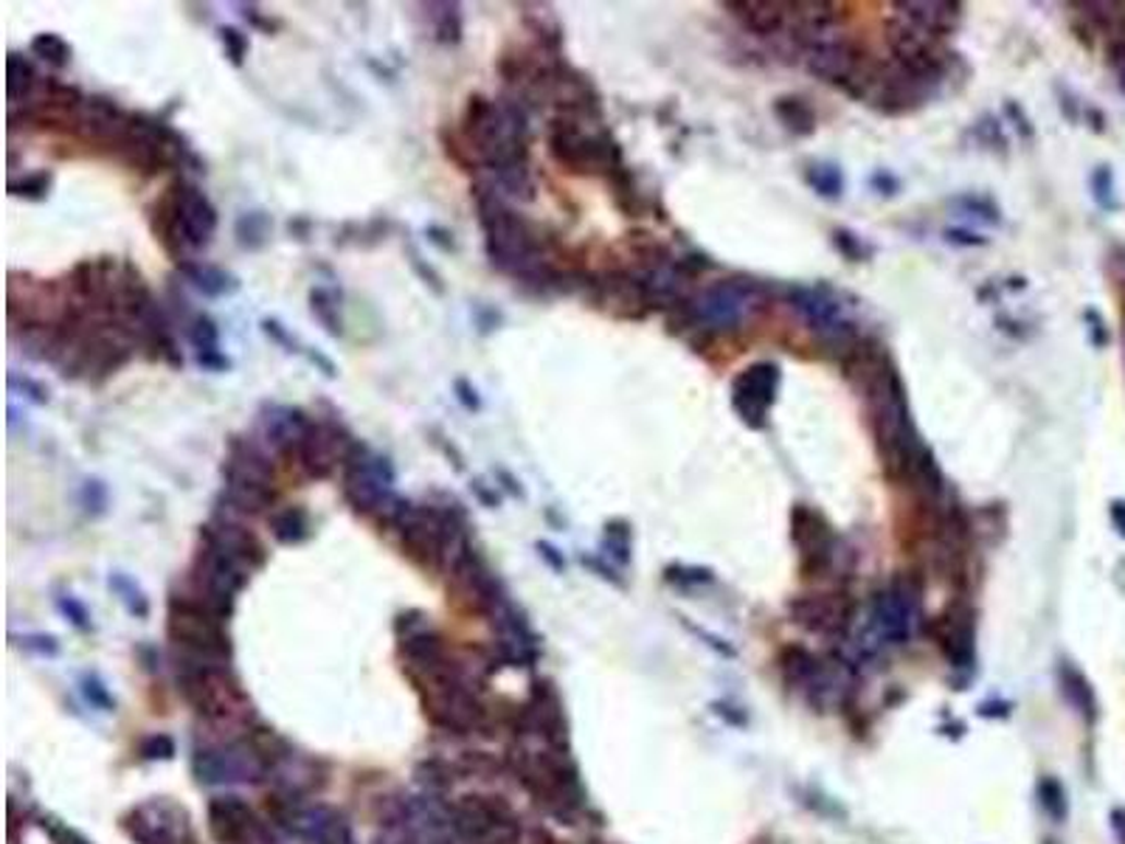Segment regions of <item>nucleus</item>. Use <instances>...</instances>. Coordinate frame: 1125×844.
Listing matches in <instances>:
<instances>
[{"mask_svg": "<svg viewBox=\"0 0 1125 844\" xmlns=\"http://www.w3.org/2000/svg\"><path fill=\"white\" fill-rule=\"evenodd\" d=\"M167 634L180 648L183 662L194 664H223L228 656V634L223 617H217L208 605L189 594L169 600Z\"/></svg>", "mask_w": 1125, "mask_h": 844, "instance_id": "obj_1", "label": "nucleus"}, {"mask_svg": "<svg viewBox=\"0 0 1125 844\" xmlns=\"http://www.w3.org/2000/svg\"><path fill=\"white\" fill-rule=\"evenodd\" d=\"M194 771L203 783H260L267 774V760L256 744H226L198 751Z\"/></svg>", "mask_w": 1125, "mask_h": 844, "instance_id": "obj_2", "label": "nucleus"}, {"mask_svg": "<svg viewBox=\"0 0 1125 844\" xmlns=\"http://www.w3.org/2000/svg\"><path fill=\"white\" fill-rule=\"evenodd\" d=\"M920 603L918 589L912 583H893L886 591L875 596L873 611H870V628L873 637L881 642L900 644L912 637L920 623Z\"/></svg>", "mask_w": 1125, "mask_h": 844, "instance_id": "obj_3", "label": "nucleus"}, {"mask_svg": "<svg viewBox=\"0 0 1125 844\" xmlns=\"http://www.w3.org/2000/svg\"><path fill=\"white\" fill-rule=\"evenodd\" d=\"M757 296L754 281H718L698 296L693 313L704 329H732L746 318Z\"/></svg>", "mask_w": 1125, "mask_h": 844, "instance_id": "obj_4", "label": "nucleus"}, {"mask_svg": "<svg viewBox=\"0 0 1125 844\" xmlns=\"http://www.w3.org/2000/svg\"><path fill=\"white\" fill-rule=\"evenodd\" d=\"M779 389V369L777 363H754L743 369L732 383V406L746 422L749 429H763L766 425L768 409L777 400Z\"/></svg>", "mask_w": 1125, "mask_h": 844, "instance_id": "obj_5", "label": "nucleus"}, {"mask_svg": "<svg viewBox=\"0 0 1125 844\" xmlns=\"http://www.w3.org/2000/svg\"><path fill=\"white\" fill-rule=\"evenodd\" d=\"M175 195H178V217H180V237L187 251H201L212 242L217 231V208L212 206L201 189L192 183H175Z\"/></svg>", "mask_w": 1125, "mask_h": 844, "instance_id": "obj_6", "label": "nucleus"}, {"mask_svg": "<svg viewBox=\"0 0 1125 844\" xmlns=\"http://www.w3.org/2000/svg\"><path fill=\"white\" fill-rule=\"evenodd\" d=\"M124 828L135 844H180L183 813L169 803H147L130 811Z\"/></svg>", "mask_w": 1125, "mask_h": 844, "instance_id": "obj_7", "label": "nucleus"}, {"mask_svg": "<svg viewBox=\"0 0 1125 844\" xmlns=\"http://www.w3.org/2000/svg\"><path fill=\"white\" fill-rule=\"evenodd\" d=\"M208 833L217 844H251L262 828L251 805L240 797H217L208 805Z\"/></svg>", "mask_w": 1125, "mask_h": 844, "instance_id": "obj_8", "label": "nucleus"}, {"mask_svg": "<svg viewBox=\"0 0 1125 844\" xmlns=\"http://www.w3.org/2000/svg\"><path fill=\"white\" fill-rule=\"evenodd\" d=\"M791 541L802 552L805 569L811 563L816 569H825L827 563H830L833 532L825 518L816 509L807 507V504H797L791 509Z\"/></svg>", "mask_w": 1125, "mask_h": 844, "instance_id": "obj_9", "label": "nucleus"}, {"mask_svg": "<svg viewBox=\"0 0 1125 844\" xmlns=\"http://www.w3.org/2000/svg\"><path fill=\"white\" fill-rule=\"evenodd\" d=\"M861 65H864V60H861L859 48L852 46L850 40H845L841 34L819 43V46L807 48V71L825 82L850 85V80L859 74Z\"/></svg>", "mask_w": 1125, "mask_h": 844, "instance_id": "obj_10", "label": "nucleus"}, {"mask_svg": "<svg viewBox=\"0 0 1125 844\" xmlns=\"http://www.w3.org/2000/svg\"><path fill=\"white\" fill-rule=\"evenodd\" d=\"M310 425H313V422H307L304 411L294 409V406H271L267 414L262 417L265 443L271 445L276 454H290V450L299 448V443L304 439Z\"/></svg>", "mask_w": 1125, "mask_h": 844, "instance_id": "obj_11", "label": "nucleus"}, {"mask_svg": "<svg viewBox=\"0 0 1125 844\" xmlns=\"http://www.w3.org/2000/svg\"><path fill=\"white\" fill-rule=\"evenodd\" d=\"M372 456V454H369ZM369 456L355 468H344V498L352 504V509L358 513H378V507L383 504V498L392 493V487L380 482L369 470Z\"/></svg>", "mask_w": 1125, "mask_h": 844, "instance_id": "obj_12", "label": "nucleus"}, {"mask_svg": "<svg viewBox=\"0 0 1125 844\" xmlns=\"http://www.w3.org/2000/svg\"><path fill=\"white\" fill-rule=\"evenodd\" d=\"M726 9H732L738 14L743 26L749 32L759 34V37H771L779 28L786 26L788 21V3H777V0H729Z\"/></svg>", "mask_w": 1125, "mask_h": 844, "instance_id": "obj_13", "label": "nucleus"}, {"mask_svg": "<svg viewBox=\"0 0 1125 844\" xmlns=\"http://www.w3.org/2000/svg\"><path fill=\"white\" fill-rule=\"evenodd\" d=\"M791 614L802 628L819 630V634L841 628V619H845L841 605L825 594H805L800 600H793Z\"/></svg>", "mask_w": 1125, "mask_h": 844, "instance_id": "obj_14", "label": "nucleus"}, {"mask_svg": "<svg viewBox=\"0 0 1125 844\" xmlns=\"http://www.w3.org/2000/svg\"><path fill=\"white\" fill-rule=\"evenodd\" d=\"M940 644L946 648L948 659H954L957 667H966L973 659V619L971 611L957 605V608L948 611V617L943 619V634H940Z\"/></svg>", "mask_w": 1125, "mask_h": 844, "instance_id": "obj_15", "label": "nucleus"}, {"mask_svg": "<svg viewBox=\"0 0 1125 844\" xmlns=\"http://www.w3.org/2000/svg\"><path fill=\"white\" fill-rule=\"evenodd\" d=\"M898 9H906V21H912L914 26H920L923 32H929L932 37H943V34L954 32L959 21V3H940V0H909V3H898Z\"/></svg>", "mask_w": 1125, "mask_h": 844, "instance_id": "obj_16", "label": "nucleus"}, {"mask_svg": "<svg viewBox=\"0 0 1125 844\" xmlns=\"http://www.w3.org/2000/svg\"><path fill=\"white\" fill-rule=\"evenodd\" d=\"M274 487H265V484H253V482H240V479H226V490H223V502H226V509L231 513H240V516H256V513H265V509L274 507Z\"/></svg>", "mask_w": 1125, "mask_h": 844, "instance_id": "obj_17", "label": "nucleus"}, {"mask_svg": "<svg viewBox=\"0 0 1125 844\" xmlns=\"http://www.w3.org/2000/svg\"><path fill=\"white\" fill-rule=\"evenodd\" d=\"M178 270L208 299H223V296H234L240 290V279L228 274V270L217 268V265H201V262L187 260L180 262Z\"/></svg>", "mask_w": 1125, "mask_h": 844, "instance_id": "obj_18", "label": "nucleus"}, {"mask_svg": "<svg viewBox=\"0 0 1125 844\" xmlns=\"http://www.w3.org/2000/svg\"><path fill=\"white\" fill-rule=\"evenodd\" d=\"M529 718H532L538 735L547 737V744L563 746L566 740V724H563V712L552 690H538L535 701L529 703Z\"/></svg>", "mask_w": 1125, "mask_h": 844, "instance_id": "obj_19", "label": "nucleus"}, {"mask_svg": "<svg viewBox=\"0 0 1125 844\" xmlns=\"http://www.w3.org/2000/svg\"><path fill=\"white\" fill-rule=\"evenodd\" d=\"M271 532L285 546H296V543H304L310 538V518L301 507L276 509L271 516Z\"/></svg>", "mask_w": 1125, "mask_h": 844, "instance_id": "obj_20", "label": "nucleus"}, {"mask_svg": "<svg viewBox=\"0 0 1125 844\" xmlns=\"http://www.w3.org/2000/svg\"><path fill=\"white\" fill-rule=\"evenodd\" d=\"M774 113H777V119L782 121L793 135H811L813 130H816V113H813L811 105H807L805 99H800V96H782V99H777Z\"/></svg>", "mask_w": 1125, "mask_h": 844, "instance_id": "obj_21", "label": "nucleus"}, {"mask_svg": "<svg viewBox=\"0 0 1125 844\" xmlns=\"http://www.w3.org/2000/svg\"><path fill=\"white\" fill-rule=\"evenodd\" d=\"M7 76V91L9 99H12V108L14 105H21V101L26 105V101L32 99L34 87H37V74H34L32 62L23 60L21 55H9Z\"/></svg>", "mask_w": 1125, "mask_h": 844, "instance_id": "obj_22", "label": "nucleus"}, {"mask_svg": "<svg viewBox=\"0 0 1125 844\" xmlns=\"http://www.w3.org/2000/svg\"><path fill=\"white\" fill-rule=\"evenodd\" d=\"M234 234H237V242L246 251H260L267 242V237H271V217L265 212H246L237 220Z\"/></svg>", "mask_w": 1125, "mask_h": 844, "instance_id": "obj_23", "label": "nucleus"}, {"mask_svg": "<svg viewBox=\"0 0 1125 844\" xmlns=\"http://www.w3.org/2000/svg\"><path fill=\"white\" fill-rule=\"evenodd\" d=\"M310 310H313L315 322L330 333L333 338H338L344 333V324H340L338 315V299H335L333 290L326 288H313L310 290Z\"/></svg>", "mask_w": 1125, "mask_h": 844, "instance_id": "obj_24", "label": "nucleus"}, {"mask_svg": "<svg viewBox=\"0 0 1125 844\" xmlns=\"http://www.w3.org/2000/svg\"><path fill=\"white\" fill-rule=\"evenodd\" d=\"M440 12H431L433 21V37L442 43V46H456L462 40V12L459 3H436Z\"/></svg>", "mask_w": 1125, "mask_h": 844, "instance_id": "obj_25", "label": "nucleus"}, {"mask_svg": "<svg viewBox=\"0 0 1125 844\" xmlns=\"http://www.w3.org/2000/svg\"><path fill=\"white\" fill-rule=\"evenodd\" d=\"M32 51L40 60H46L48 65L53 68H65L68 62H71V46H68L65 40H62L60 34H53V32H46V34H37L32 40Z\"/></svg>", "mask_w": 1125, "mask_h": 844, "instance_id": "obj_26", "label": "nucleus"}, {"mask_svg": "<svg viewBox=\"0 0 1125 844\" xmlns=\"http://www.w3.org/2000/svg\"><path fill=\"white\" fill-rule=\"evenodd\" d=\"M110 589L119 594L121 603L127 605V611L130 614H135V617H147L149 614V600L147 594L139 589V586L130 580L127 575H121V571H116V575H110Z\"/></svg>", "mask_w": 1125, "mask_h": 844, "instance_id": "obj_27", "label": "nucleus"}, {"mask_svg": "<svg viewBox=\"0 0 1125 844\" xmlns=\"http://www.w3.org/2000/svg\"><path fill=\"white\" fill-rule=\"evenodd\" d=\"M187 336L198 352H214V349H220V329H217V324L203 313L189 318Z\"/></svg>", "mask_w": 1125, "mask_h": 844, "instance_id": "obj_28", "label": "nucleus"}, {"mask_svg": "<svg viewBox=\"0 0 1125 844\" xmlns=\"http://www.w3.org/2000/svg\"><path fill=\"white\" fill-rule=\"evenodd\" d=\"M807 183H811L822 197H841L845 192V178H841V169L833 167V164H813L807 169Z\"/></svg>", "mask_w": 1125, "mask_h": 844, "instance_id": "obj_29", "label": "nucleus"}, {"mask_svg": "<svg viewBox=\"0 0 1125 844\" xmlns=\"http://www.w3.org/2000/svg\"><path fill=\"white\" fill-rule=\"evenodd\" d=\"M495 183H499L504 192H510V195L520 197V201H532L535 183H532V178H529V169H526V164H515V167L499 169V172H495Z\"/></svg>", "mask_w": 1125, "mask_h": 844, "instance_id": "obj_30", "label": "nucleus"}, {"mask_svg": "<svg viewBox=\"0 0 1125 844\" xmlns=\"http://www.w3.org/2000/svg\"><path fill=\"white\" fill-rule=\"evenodd\" d=\"M53 174L48 169H40V172H32L21 181H9V192L17 197H26V201H43L51 189Z\"/></svg>", "mask_w": 1125, "mask_h": 844, "instance_id": "obj_31", "label": "nucleus"}, {"mask_svg": "<svg viewBox=\"0 0 1125 844\" xmlns=\"http://www.w3.org/2000/svg\"><path fill=\"white\" fill-rule=\"evenodd\" d=\"M1061 684H1064L1066 698H1069V701H1073L1080 712H1092V707H1094L1092 690H1089V684H1086V678L1080 676L1078 671H1073V667H1064V671H1061Z\"/></svg>", "mask_w": 1125, "mask_h": 844, "instance_id": "obj_32", "label": "nucleus"}, {"mask_svg": "<svg viewBox=\"0 0 1125 844\" xmlns=\"http://www.w3.org/2000/svg\"><path fill=\"white\" fill-rule=\"evenodd\" d=\"M470 844H520L518 819H515V813L510 811L506 817H501L493 828H487V831Z\"/></svg>", "mask_w": 1125, "mask_h": 844, "instance_id": "obj_33", "label": "nucleus"}, {"mask_svg": "<svg viewBox=\"0 0 1125 844\" xmlns=\"http://www.w3.org/2000/svg\"><path fill=\"white\" fill-rule=\"evenodd\" d=\"M606 550L620 563L631 560V530L625 521H611L606 527Z\"/></svg>", "mask_w": 1125, "mask_h": 844, "instance_id": "obj_34", "label": "nucleus"}, {"mask_svg": "<svg viewBox=\"0 0 1125 844\" xmlns=\"http://www.w3.org/2000/svg\"><path fill=\"white\" fill-rule=\"evenodd\" d=\"M80 502H82V507H85V513H91V516H101V513L107 509V502H110V496H107V484L101 482V479H87V482L82 484Z\"/></svg>", "mask_w": 1125, "mask_h": 844, "instance_id": "obj_35", "label": "nucleus"}, {"mask_svg": "<svg viewBox=\"0 0 1125 844\" xmlns=\"http://www.w3.org/2000/svg\"><path fill=\"white\" fill-rule=\"evenodd\" d=\"M217 34H220V43H223V48H226V57H228V60H231V65L240 68L242 62H246V57H248V37H246V34H242L240 28H234V26L217 28Z\"/></svg>", "mask_w": 1125, "mask_h": 844, "instance_id": "obj_36", "label": "nucleus"}, {"mask_svg": "<svg viewBox=\"0 0 1125 844\" xmlns=\"http://www.w3.org/2000/svg\"><path fill=\"white\" fill-rule=\"evenodd\" d=\"M315 842L319 844H358L355 842V833H352V828H349L347 819L335 817V813H330V819H326L324 828L319 831Z\"/></svg>", "mask_w": 1125, "mask_h": 844, "instance_id": "obj_37", "label": "nucleus"}, {"mask_svg": "<svg viewBox=\"0 0 1125 844\" xmlns=\"http://www.w3.org/2000/svg\"><path fill=\"white\" fill-rule=\"evenodd\" d=\"M9 389L23 391V395H26L32 402H37V406H46L48 402V386L32 381V377H17L12 372V375H9Z\"/></svg>", "mask_w": 1125, "mask_h": 844, "instance_id": "obj_38", "label": "nucleus"}, {"mask_svg": "<svg viewBox=\"0 0 1125 844\" xmlns=\"http://www.w3.org/2000/svg\"><path fill=\"white\" fill-rule=\"evenodd\" d=\"M408 256H411V268H414V274L420 276V279L426 281L428 288H431L433 293H436V296L445 293V285H442V276L436 274V270H433L431 265H428V262L422 260L420 254H417V249H408Z\"/></svg>", "mask_w": 1125, "mask_h": 844, "instance_id": "obj_39", "label": "nucleus"}, {"mask_svg": "<svg viewBox=\"0 0 1125 844\" xmlns=\"http://www.w3.org/2000/svg\"><path fill=\"white\" fill-rule=\"evenodd\" d=\"M172 755H175V744H172V737H167V735H153V737H147L144 744H141V758L169 760Z\"/></svg>", "mask_w": 1125, "mask_h": 844, "instance_id": "obj_40", "label": "nucleus"}, {"mask_svg": "<svg viewBox=\"0 0 1125 844\" xmlns=\"http://www.w3.org/2000/svg\"><path fill=\"white\" fill-rule=\"evenodd\" d=\"M1092 189H1094V201L1100 203L1103 208H1112L1114 206V183H1112V172L1105 167H1100L1098 172L1092 174Z\"/></svg>", "mask_w": 1125, "mask_h": 844, "instance_id": "obj_41", "label": "nucleus"}, {"mask_svg": "<svg viewBox=\"0 0 1125 844\" xmlns=\"http://www.w3.org/2000/svg\"><path fill=\"white\" fill-rule=\"evenodd\" d=\"M57 605H60L62 614H65V617L71 619V623H74L76 628H80V630L91 628V614H87V608L80 603V600H76V596H71V594L60 596V603H57Z\"/></svg>", "mask_w": 1125, "mask_h": 844, "instance_id": "obj_42", "label": "nucleus"}, {"mask_svg": "<svg viewBox=\"0 0 1125 844\" xmlns=\"http://www.w3.org/2000/svg\"><path fill=\"white\" fill-rule=\"evenodd\" d=\"M453 391H456V400H459L467 411H479L481 409V397H479V391H476V386L470 381L459 377V381L453 383Z\"/></svg>", "mask_w": 1125, "mask_h": 844, "instance_id": "obj_43", "label": "nucleus"}, {"mask_svg": "<svg viewBox=\"0 0 1125 844\" xmlns=\"http://www.w3.org/2000/svg\"><path fill=\"white\" fill-rule=\"evenodd\" d=\"M262 329H265V336L274 338L276 343L287 347V352H301L299 343H296V338L290 336V333H287L279 322H276V318H265V322H262Z\"/></svg>", "mask_w": 1125, "mask_h": 844, "instance_id": "obj_44", "label": "nucleus"}, {"mask_svg": "<svg viewBox=\"0 0 1125 844\" xmlns=\"http://www.w3.org/2000/svg\"><path fill=\"white\" fill-rule=\"evenodd\" d=\"M43 828H46L48 836H51L53 844H91L85 836H82V833L71 831V828H65V824L43 822Z\"/></svg>", "mask_w": 1125, "mask_h": 844, "instance_id": "obj_45", "label": "nucleus"}, {"mask_svg": "<svg viewBox=\"0 0 1125 844\" xmlns=\"http://www.w3.org/2000/svg\"><path fill=\"white\" fill-rule=\"evenodd\" d=\"M836 249H841V254L850 256V260H855V262H859L861 256H864V249H861L859 237L850 234V231H845V228H841V231H836Z\"/></svg>", "mask_w": 1125, "mask_h": 844, "instance_id": "obj_46", "label": "nucleus"}, {"mask_svg": "<svg viewBox=\"0 0 1125 844\" xmlns=\"http://www.w3.org/2000/svg\"><path fill=\"white\" fill-rule=\"evenodd\" d=\"M470 490H474V496L479 498V502L484 504V507L495 509L501 504V496H499V493H495V487H490V484H487L484 479H474V482H470Z\"/></svg>", "mask_w": 1125, "mask_h": 844, "instance_id": "obj_47", "label": "nucleus"}, {"mask_svg": "<svg viewBox=\"0 0 1125 844\" xmlns=\"http://www.w3.org/2000/svg\"><path fill=\"white\" fill-rule=\"evenodd\" d=\"M198 363H201L203 369H208V372H228V369H231V361L223 355L220 349H214V352H198Z\"/></svg>", "mask_w": 1125, "mask_h": 844, "instance_id": "obj_48", "label": "nucleus"}, {"mask_svg": "<svg viewBox=\"0 0 1125 844\" xmlns=\"http://www.w3.org/2000/svg\"><path fill=\"white\" fill-rule=\"evenodd\" d=\"M426 234H428V240H431L433 245H436V249H442V251H456V240H453V231H447V228H442V226H428V228H426Z\"/></svg>", "mask_w": 1125, "mask_h": 844, "instance_id": "obj_49", "label": "nucleus"}, {"mask_svg": "<svg viewBox=\"0 0 1125 844\" xmlns=\"http://www.w3.org/2000/svg\"><path fill=\"white\" fill-rule=\"evenodd\" d=\"M476 324H479V333H481V336H490V333H493V329H499V324H501V313H499V310L481 308L479 313H476Z\"/></svg>", "mask_w": 1125, "mask_h": 844, "instance_id": "obj_50", "label": "nucleus"}, {"mask_svg": "<svg viewBox=\"0 0 1125 844\" xmlns=\"http://www.w3.org/2000/svg\"><path fill=\"white\" fill-rule=\"evenodd\" d=\"M304 355H307V361L313 363L315 369H321L326 377H338V366H335V363L330 361L324 352H319V349H304Z\"/></svg>", "mask_w": 1125, "mask_h": 844, "instance_id": "obj_51", "label": "nucleus"}, {"mask_svg": "<svg viewBox=\"0 0 1125 844\" xmlns=\"http://www.w3.org/2000/svg\"><path fill=\"white\" fill-rule=\"evenodd\" d=\"M495 482H499L501 487H504L506 493H510V496H515V498H524L526 496L518 479H515L513 473H510V470H506V468H495Z\"/></svg>", "mask_w": 1125, "mask_h": 844, "instance_id": "obj_52", "label": "nucleus"}, {"mask_svg": "<svg viewBox=\"0 0 1125 844\" xmlns=\"http://www.w3.org/2000/svg\"><path fill=\"white\" fill-rule=\"evenodd\" d=\"M85 696H87V701L99 703V707H105V710H110V707H113V703H110V698H107L105 687H101V684L96 682V678H85Z\"/></svg>", "mask_w": 1125, "mask_h": 844, "instance_id": "obj_53", "label": "nucleus"}, {"mask_svg": "<svg viewBox=\"0 0 1125 844\" xmlns=\"http://www.w3.org/2000/svg\"><path fill=\"white\" fill-rule=\"evenodd\" d=\"M538 552H540V557H543V560H547L549 566H552V569L560 571V569H563V566H566V563H563V555H560V552L554 550L552 543L540 541L538 543Z\"/></svg>", "mask_w": 1125, "mask_h": 844, "instance_id": "obj_54", "label": "nucleus"}, {"mask_svg": "<svg viewBox=\"0 0 1125 844\" xmlns=\"http://www.w3.org/2000/svg\"><path fill=\"white\" fill-rule=\"evenodd\" d=\"M436 445H440L442 454H445L447 459H451L453 468H456L462 473V470H465V456H462V450L456 448V445H453V443H447V439H436Z\"/></svg>", "mask_w": 1125, "mask_h": 844, "instance_id": "obj_55", "label": "nucleus"}, {"mask_svg": "<svg viewBox=\"0 0 1125 844\" xmlns=\"http://www.w3.org/2000/svg\"><path fill=\"white\" fill-rule=\"evenodd\" d=\"M26 648H37L40 653H57V639L37 634V637H26Z\"/></svg>", "mask_w": 1125, "mask_h": 844, "instance_id": "obj_56", "label": "nucleus"}, {"mask_svg": "<svg viewBox=\"0 0 1125 844\" xmlns=\"http://www.w3.org/2000/svg\"><path fill=\"white\" fill-rule=\"evenodd\" d=\"M1112 62H1114V68H1117L1120 85H1123V91H1125V40H1120L1117 46L1112 48Z\"/></svg>", "mask_w": 1125, "mask_h": 844, "instance_id": "obj_57", "label": "nucleus"}, {"mask_svg": "<svg viewBox=\"0 0 1125 844\" xmlns=\"http://www.w3.org/2000/svg\"><path fill=\"white\" fill-rule=\"evenodd\" d=\"M873 186H875V189H881V195H884V186L889 189V195H895V189H898V181H895V178H889V174L878 172V174H875V178H873Z\"/></svg>", "mask_w": 1125, "mask_h": 844, "instance_id": "obj_58", "label": "nucleus"}, {"mask_svg": "<svg viewBox=\"0 0 1125 844\" xmlns=\"http://www.w3.org/2000/svg\"><path fill=\"white\" fill-rule=\"evenodd\" d=\"M1112 518H1114V527L1120 530V535L1125 538V502L1112 504Z\"/></svg>", "mask_w": 1125, "mask_h": 844, "instance_id": "obj_59", "label": "nucleus"}, {"mask_svg": "<svg viewBox=\"0 0 1125 844\" xmlns=\"http://www.w3.org/2000/svg\"><path fill=\"white\" fill-rule=\"evenodd\" d=\"M307 231H310V220H304V217L290 220V234H299V240H307Z\"/></svg>", "mask_w": 1125, "mask_h": 844, "instance_id": "obj_60", "label": "nucleus"}, {"mask_svg": "<svg viewBox=\"0 0 1125 844\" xmlns=\"http://www.w3.org/2000/svg\"><path fill=\"white\" fill-rule=\"evenodd\" d=\"M1114 828H1117L1120 839H1123V842H1125V811H1123V813H1117V817H1114Z\"/></svg>", "mask_w": 1125, "mask_h": 844, "instance_id": "obj_61", "label": "nucleus"}]
</instances>
